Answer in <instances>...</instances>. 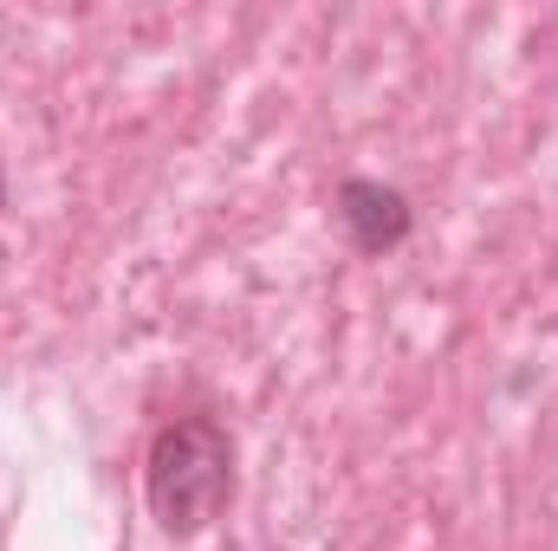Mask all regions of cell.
<instances>
[{
  "label": "cell",
  "mask_w": 558,
  "mask_h": 551,
  "mask_svg": "<svg viewBox=\"0 0 558 551\" xmlns=\"http://www.w3.org/2000/svg\"><path fill=\"white\" fill-rule=\"evenodd\" d=\"M234 487H241V454H234V434L228 421L208 409L169 415L149 448H143V506L156 519L162 539L189 546L202 532H215V519L234 506Z\"/></svg>",
  "instance_id": "1"
},
{
  "label": "cell",
  "mask_w": 558,
  "mask_h": 551,
  "mask_svg": "<svg viewBox=\"0 0 558 551\" xmlns=\"http://www.w3.org/2000/svg\"><path fill=\"white\" fill-rule=\"evenodd\" d=\"M331 221L357 260H390L416 234V201H410V188H397L384 175H344L331 188Z\"/></svg>",
  "instance_id": "2"
},
{
  "label": "cell",
  "mask_w": 558,
  "mask_h": 551,
  "mask_svg": "<svg viewBox=\"0 0 558 551\" xmlns=\"http://www.w3.org/2000/svg\"><path fill=\"white\" fill-rule=\"evenodd\" d=\"M0 208H7V162H0Z\"/></svg>",
  "instance_id": "3"
},
{
  "label": "cell",
  "mask_w": 558,
  "mask_h": 551,
  "mask_svg": "<svg viewBox=\"0 0 558 551\" xmlns=\"http://www.w3.org/2000/svg\"><path fill=\"white\" fill-rule=\"evenodd\" d=\"M279 551H286V546H279Z\"/></svg>",
  "instance_id": "4"
}]
</instances>
